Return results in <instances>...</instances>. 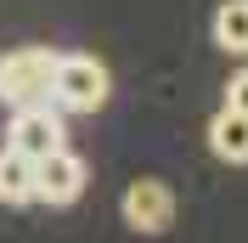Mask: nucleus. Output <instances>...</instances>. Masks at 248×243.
Masks as SVG:
<instances>
[{"mask_svg":"<svg viewBox=\"0 0 248 243\" xmlns=\"http://www.w3.org/2000/svg\"><path fill=\"white\" fill-rule=\"evenodd\" d=\"M57 51L51 46H17L0 57V107H40L51 102V85H57Z\"/></svg>","mask_w":248,"mask_h":243,"instance_id":"nucleus-1","label":"nucleus"},{"mask_svg":"<svg viewBox=\"0 0 248 243\" xmlns=\"http://www.w3.org/2000/svg\"><path fill=\"white\" fill-rule=\"evenodd\" d=\"M113 96V74L108 62L85 57V51H74V57L57 62V85H51V102L62 107V113H96V107H108Z\"/></svg>","mask_w":248,"mask_h":243,"instance_id":"nucleus-2","label":"nucleus"},{"mask_svg":"<svg viewBox=\"0 0 248 243\" xmlns=\"http://www.w3.org/2000/svg\"><path fill=\"white\" fill-rule=\"evenodd\" d=\"M119 209H124V226L136 232V238H164V232L175 226V192H170V181H158V175L130 181L124 198H119Z\"/></svg>","mask_w":248,"mask_h":243,"instance_id":"nucleus-3","label":"nucleus"},{"mask_svg":"<svg viewBox=\"0 0 248 243\" xmlns=\"http://www.w3.org/2000/svg\"><path fill=\"white\" fill-rule=\"evenodd\" d=\"M6 147L23 153V158H51V153L68 147V130H62V107L57 102H40V107H17L12 113V130H6Z\"/></svg>","mask_w":248,"mask_h":243,"instance_id":"nucleus-4","label":"nucleus"},{"mask_svg":"<svg viewBox=\"0 0 248 243\" xmlns=\"http://www.w3.org/2000/svg\"><path fill=\"white\" fill-rule=\"evenodd\" d=\"M79 192H85V158H79L74 147H62V153H51V158L34 164V204L62 209V204H74Z\"/></svg>","mask_w":248,"mask_h":243,"instance_id":"nucleus-5","label":"nucleus"},{"mask_svg":"<svg viewBox=\"0 0 248 243\" xmlns=\"http://www.w3.org/2000/svg\"><path fill=\"white\" fill-rule=\"evenodd\" d=\"M209 153L220 164H248V113L237 107H220L209 119Z\"/></svg>","mask_w":248,"mask_h":243,"instance_id":"nucleus-6","label":"nucleus"},{"mask_svg":"<svg viewBox=\"0 0 248 243\" xmlns=\"http://www.w3.org/2000/svg\"><path fill=\"white\" fill-rule=\"evenodd\" d=\"M215 46L226 57H248V0H220L215 12Z\"/></svg>","mask_w":248,"mask_h":243,"instance_id":"nucleus-7","label":"nucleus"},{"mask_svg":"<svg viewBox=\"0 0 248 243\" xmlns=\"http://www.w3.org/2000/svg\"><path fill=\"white\" fill-rule=\"evenodd\" d=\"M0 204H34V158L0 147Z\"/></svg>","mask_w":248,"mask_h":243,"instance_id":"nucleus-8","label":"nucleus"},{"mask_svg":"<svg viewBox=\"0 0 248 243\" xmlns=\"http://www.w3.org/2000/svg\"><path fill=\"white\" fill-rule=\"evenodd\" d=\"M226 107L248 113V68H243V74H232V85H226Z\"/></svg>","mask_w":248,"mask_h":243,"instance_id":"nucleus-9","label":"nucleus"}]
</instances>
